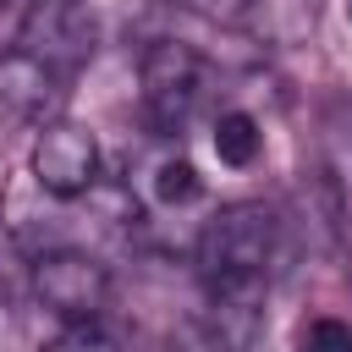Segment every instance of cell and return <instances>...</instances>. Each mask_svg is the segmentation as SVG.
<instances>
[{"instance_id":"6da1fadb","label":"cell","mask_w":352,"mask_h":352,"mask_svg":"<svg viewBox=\"0 0 352 352\" xmlns=\"http://www.w3.org/2000/svg\"><path fill=\"white\" fill-rule=\"evenodd\" d=\"M275 253H280V220L264 204H226L198 231V275L209 297H264Z\"/></svg>"},{"instance_id":"7a4b0ae2","label":"cell","mask_w":352,"mask_h":352,"mask_svg":"<svg viewBox=\"0 0 352 352\" xmlns=\"http://www.w3.org/2000/svg\"><path fill=\"white\" fill-rule=\"evenodd\" d=\"M138 82H143V116L160 138H182L209 94H214V66L192 50V44H176V38H160L143 50V66H138Z\"/></svg>"},{"instance_id":"9c48e42d","label":"cell","mask_w":352,"mask_h":352,"mask_svg":"<svg viewBox=\"0 0 352 352\" xmlns=\"http://www.w3.org/2000/svg\"><path fill=\"white\" fill-rule=\"evenodd\" d=\"M154 192H160V204H192L204 192V182L187 160H160L154 165Z\"/></svg>"},{"instance_id":"7c38bea8","label":"cell","mask_w":352,"mask_h":352,"mask_svg":"<svg viewBox=\"0 0 352 352\" xmlns=\"http://www.w3.org/2000/svg\"><path fill=\"white\" fill-rule=\"evenodd\" d=\"M6 6H16V0H0V11H6Z\"/></svg>"},{"instance_id":"4fadbf2b","label":"cell","mask_w":352,"mask_h":352,"mask_svg":"<svg viewBox=\"0 0 352 352\" xmlns=\"http://www.w3.org/2000/svg\"><path fill=\"white\" fill-rule=\"evenodd\" d=\"M346 16H352V0H346Z\"/></svg>"},{"instance_id":"52a82bcc","label":"cell","mask_w":352,"mask_h":352,"mask_svg":"<svg viewBox=\"0 0 352 352\" xmlns=\"http://www.w3.org/2000/svg\"><path fill=\"white\" fill-rule=\"evenodd\" d=\"M258 143H264V132H258V121L248 110H220L214 116V154H220V165H253Z\"/></svg>"},{"instance_id":"5b68a950","label":"cell","mask_w":352,"mask_h":352,"mask_svg":"<svg viewBox=\"0 0 352 352\" xmlns=\"http://www.w3.org/2000/svg\"><path fill=\"white\" fill-rule=\"evenodd\" d=\"M33 176L55 198L94 192V182H99V143H94V132L66 121V116L38 126V138H33Z\"/></svg>"},{"instance_id":"8992f818","label":"cell","mask_w":352,"mask_h":352,"mask_svg":"<svg viewBox=\"0 0 352 352\" xmlns=\"http://www.w3.org/2000/svg\"><path fill=\"white\" fill-rule=\"evenodd\" d=\"M0 104L22 121H60V104H66V77L50 72L44 60L22 55V50H6L0 55Z\"/></svg>"},{"instance_id":"ba28073f","label":"cell","mask_w":352,"mask_h":352,"mask_svg":"<svg viewBox=\"0 0 352 352\" xmlns=\"http://www.w3.org/2000/svg\"><path fill=\"white\" fill-rule=\"evenodd\" d=\"M297 346L302 352H352V319L341 314H319L297 330Z\"/></svg>"},{"instance_id":"8fae6325","label":"cell","mask_w":352,"mask_h":352,"mask_svg":"<svg viewBox=\"0 0 352 352\" xmlns=\"http://www.w3.org/2000/svg\"><path fill=\"white\" fill-rule=\"evenodd\" d=\"M50 352H116V341H110L99 324H72Z\"/></svg>"},{"instance_id":"30bf717a","label":"cell","mask_w":352,"mask_h":352,"mask_svg":"<svg viewBox=\"0 0 352 352\" xmlns=\"http://www.w3.org/2000/svg\"><path fill=\"white\" fill-rule=\"evenodd\" d=\"M253 6L258 0H192V11L209 16V22H220V28H242L253 16Z\"/></svg>"},{"instance_id":"3957f363","label":"cell","mask_w":352,"mask_h":352,"mask_svg":"<svg viewBox=\"0 0 352 352\" xmlns=\"http://www.w3.org/2000/svg\"><path fill=\"white\" fill-rule=\"evenodd\" d=\"M99 44V28H94V11L88 0H28L22 11V28H16V50L44 60L50 72H60L72 82L77 66H88Z\"/></svg>"},{"instance_id":"277c9868","label":"cell","mask_w":352,"mask_h":352,"mask_svg":"<svg viewBox=\"0 0 352 352\" xmlns=\"http://www.w3.org/2000/svg\"><path fill=\"white\" fill-rule=\"evenodd\" d=\"M33 292L66 324H99L110 302V270L82 248H44L33 258Z\"/></svg>"}]
</instances>
